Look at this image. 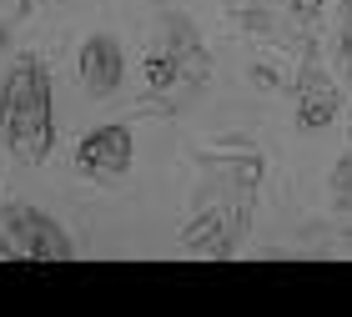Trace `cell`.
<instances>
[{"label": "cell", "instance_id": "6da1fadb", "mask_svg": "<svg viewBox=\"0 0 352 317\" xmlns=\"http://www.w3.org/2000/svg\"><path fill=\"white\" fill-rule=\"evenodd\" d=\"M197 186L182 221V252L186 257H232L247 242L262 192V151L252 141H217L191 156Z\"/></svg>", "mask_w": 352, "mask_h": 317}, {"label": "cell", "instance_id": "7a4b0ae2", "mask_svg": "<svg viewBox=\"0 0 352 317\" xmlns=\"http://www.w3.org/2000/svg\"><path fill=\"white\" fill-rule=\"evenodd\" d=\"M212 45H206L201 25L191 21L186 10H162L146 30V61H141V76H146V96L162 106H186L197 91L212 81Z\"/></svg>", "mask_w": 352, "mask_h": 317}, {"label": "cell", "instance_id": "3957f363", "mask_svg": "<svg viewBox=\"0 0 352 317\" xmlns=\"http://www.w3.org/2000/svg\"><path fill=\"white\" fill-rule=\"evenodd\" d=\"M0 136L6 151L25 166H41L56 151V96L51 66L41 56H15V66L0 81Z\"/></svg>", "mask_w": 352, "mask_h": 317}, {"label": "cell", "instance_id": "277c9868", "mask_svg": "<svg viewBox=\"0 0 352 317\" xmlns=\"http://www.w3.org/2000/svg\"><path fill=\"white\" fill-rule=\"evenodd\" d=\"M0 257L21 262H71L76 242L51 212L30 207V201H6L0 207Z\"/></svg>", "mask_w": 352, "mask_h": 317}, {"label": "cell", "instance_id": "5b68a950", "mask_svg": "<svg viewBox=\"0 0 352 317\" xmlns=\"http://www.w3.org/2000/svg\"><path fill=\"white\" fill-rule=\"evenodd\" d=\"M342 76L332 71L327 51H312L297 61V81H292V116L302 131H327L332 121L342 116Z\"/></svg>", "mask_w": 352, "mask_h": 317}, {"label": "cell", "instance_id": "8992f818", "mask_svg": "<svg viewBox=\"0 0 352 317\" xmlns=\"http://www.w3.org/2000/svg\"><path fill=\"white\" fill-rule=\"evenodd\" d=\"M131 156H136V136H131V126L126 121H106V126H91V131L76 141V177H86V182H121L126 171H131Z\"/></svg>", "mask_w": 352, "mask_h": 317}, {"label": "cell", "instance_id": "52a82bcc", "mask_svg": "<svg viewBox=\"0 0 352 317\" xmlns=\"http://www.w3.org/2000/svg\"><path fill=\"white\" fill-rule=\"evenodd\" d=\"M76 76H81V91H86L91 101L116 96L121 81H126V51H121V41L111 36V30L86 36L81 51H76Z\"/></svg>", "mask_w": 352, "mask_h": 317}, {"label": "cell", "instance_id": "ba28073f", "mask_svg": "<svg viewBox=\"0 0 352 317\" xmlns=\"http://www.w3.org/2000/svg\"><path fill=\"white\" fill-rule=\"evenodd\" d=\"M36 10V0H15V15H30Z\"/></svg>", "mask_w": 352, "mask_h": 317}, {"label": "cell", "instance_id": "9c48e42d", "mask_svg": "<svg viewBox=\"0 0 352 317\" xmlns=\"http://www.w3.org/2000/svg\"><path fill=\"white\" fill-rule=\"evenodd\" d=\"M347 146H352V116H347Z\"/></svg>", "mask_w": 352, "mask_h": 317}]
</instances>
